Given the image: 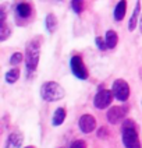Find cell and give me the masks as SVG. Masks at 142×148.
I'll list each match as a JSON object with an SVG mask.
<instances>
[{"instance_id": "8fae6325", "label": "cell", "mask_w": 142, "mask_h": 148, "mask_svg": "<svg viewBox=\"0 0 142 148\" xmlns=\"http://www.w3.org/2000/svg\"><path fill=\"white\" fill-rule=\"evenodd\" d=\"M125 13H127V0H120L117 3L116 8H114V13H113L114 20L116 21H121L125 17Z\"/></svg>"}, {"instance_id": "9a60e30c", "label": "cell", "mask_w": 142, "mask_h": 148, "mask_svg": "<svg viewBox=\"0 0 142 148\" xmlns=\"http://www.w3.org/2000/svg\"><path fill=\"white\" fill-rule=\"evenodd\" d=\"M64 119H66V109L64 108H58V109H56V112L53 113L52 124L53 126H60V124H63Z\"/></svg>"}, {"instance_id": "cb8c5ba5", "label": "cell", "mask_w": 142, "mask_h": 148, "mask_svg": "<svg viewBox=\"0 0 142 148\" xmlns=\"http://www.w3.org/2000/svg\"><path fill=\"white\" fill-rule=\"evenodd\" d=\"M141 77H142V70H141Z\"/></svg>"}, {"instance_id": "5bb4252c", "label": "cell", "mask_w": 142, "mask_h": 148, "mask_svg": "<svg viewBox=\"0 0 142 148\" xmlns=\"http://www.w3.org/2000/svg\"><path fill=\"white\" fill-rule=\"evenodd\" d=\"M45 27H46V29H48V32L49 34H53L56 31V28H57V18L54 14H48L46 18H45Z\"/></svg>"}, {"instance_id": "603a6c76", "label": "cell", "mask_w": 142, "mask_h": 148, "mask_svg": "<svg viewBox=\"0 0 142 148\" xmlns=\"http://www.w3.org/2000/svg\"><path fill=\"white\" fill-rule=\"evenodd\" d=\"M25 148H35V147H25Z\"/></svg>"}, {"instance_id": "2e32d148", "label": "cell", "mask_w": 142, "mask_h": 148, "mask_svg": "<svg viewBox=\"0 0 142 148\" xmlns=\"http://www.w3.org/2000/svg\"><path fill=\"white\" fill-rule=\"evenodd\" d=\"M20 78V70L18 69H11L6 73V82L8 84H14Z\"/></svg>"}, {"instance_id": "7a4b0ae2", "label": "cell", "mask_w": 142, "mask_h": 148, "mask_svg": "<svg viewBox=\"0 0 142 148\" xmlns=\"http://www.w3.org/2000/svg\"><path fill=\"white\" fill-rule=\"evenodd\" d=\"M66 91L56 81H46L41 87V97L46 102H56L64 98Z\"/></svg>"}, {"instance_id": "277c9868", "label": "cell", "mask_w": 142, "mask_h": 148, "mask_svg": "<svg viewBox=\"0 0 142 148\" xmlns=\"http://www.w3.org/2000/svg\"><path fill=\"white\" fill-rule=\"evenodd\" d=\"M111 91L114 94V98L117 101H120V102H125L130 97V85L125 80H121V78H118V80L113 82Z\"/></svg>"}, {"instance_id": "9c48e42d", "label": "cell", "mask_w": 142, "mask_h": 148, "mask_svg": "<svg viewBox=\"0 0 142 148\" xmlns=\"http://www.w3.org/2000/svg\"><path fill=\"white\" fill-rule=\"evenodd\" d=\"M16 14L18 18H22V20H26L32 16V6L26 1H21L18 3L16 7Z\"/></svg>"}, {"instance_id": "d6986e66", "label": "cell", "mask_w": 142, "mask_h": 148, "mask_svg": "<svg viewBox=\"0 0 142 148\" xmlns=\"http://www.w3.org/2000/svg\"><path fill=\"white\" fill-rule=\"evenodd\" d=\"M22 62V53L21 52H16L14 55H11V58H10V63L11 64H20Z\"/></svg>"}, {"instance_id": "7402d4cb", "label": "cell", "mask_w": 142, "mask_h": 148, "mask_svg": "<svg viewBox=\"0 0 142 148\" xmlns=\"http://www.w3.org/2000/svg\"><path fill=\"white\" fill-rule=\"evenodd\" d=\"M106 133H107L106 127H102V129H99V132H98V137H99V138H103V137L106 136Z\"/></svg>"}, {"instance_id": "ac0fdd59", "label": "cell", "mask_w": 142, "mask_h": 148, "mask_svg": "<svg viewBox=\"0 0 142 148\" xmlns=\"http://www.w3.org/2000/svg\"><path fill=\"white\" fill-rule=\"evenodd\" d=\"M84 7H85V1L84 0H71V8L74 10V13L81 14Z\"/></svg>"}, {"instance_id": "3957f363", "label": "cell", "mask_w": 142, "mask_h": 148, "mask_svg": "<svg viewBox=\"0 0 142 148\" xmlns=\"http://www.w3.org/2000/svg\"><path fill=\"white\" fill-rule=\"evenodd\" d=\"M121 138L125 148H141V141L138 137V132L135 129V124L125 119L123 122V129H121Z\"/></svg>"}, {"instance_id": "ffe728a7", "label": "cell", "mask_w": 142, "mask_h": 148, "mask_svg": "<svg viewBox=\"0 0 142 148\" xmlns=\"http://www.w3.org/2000/svg\"><path fill=\"white\" fill-rule=\"evenodd\" d=\"M95 42H96V46H98L100 50H106V49H107V45H106V39H103V38L98 36V38L95 39Z\"/></svg>"}, {"instance_id": "5b68a950", "label": "cell", "mask_w": 142, "mask_h": 148, "mask_svg": "<svg viewBox=\"0 0 142 148\" xmlns=\"http://www.w3.org/2000/svg\"><path fill=\"white\" fill-rule=\"evenodd\" d=\"M113 91L110 90H100L98 91V94L95 95L93 98V105L96 109H106L111 105V101H113Z\"/></svg>"}, {"instance_id": "ba28073f", "label": "cell", "mask_w": 142, "mask_h": 148, "mask_svg": "<svg viewBox=\"0 0 142 148\" xmlns=\"http://www.w3.org/2000/svg\"><path fill=\"white\" fill-rule=\"evenodd\" d=\"M78 126H79V130L84 133V134H89L92 133L95 129H96V119L92 115H82L79 117V122H78Z\"/></svg>"}, {"instance_id": "30bf717a", "label": "cell", "mask_w": 142, "mask_h": 148, "mask_svg": "<svg viewBox=\"0 0 142 148\" xmlns=\"http://www.w3.org/2000/svg\"><path fill=\"white\" fill-rule=\"evenodd\" d=\"M22 134L21 133H11L7 137V141H6V148H20L22 145Z\"/></svg>"}, {"instance_id": "7c38bea8", "label": "cell", "mask_w": 142, "mask_h": 148, "mask_svg": "<svg viewBox=\"0 0 142 148\" xmlns=\"http://www.w3.org/2000/svg\"><path fill=\"white\" fill-rule=\"evenodd\" d=\"M139 13H141V0H137V4H135V8L132 11V16L128 21V29L130 31H134L135 27L138 24V17H139Z\"/></svg>"}, {"instance_id": "4fadbf2b", "label": "cell", "mask_w": 142, "mask_h": 148, "mask_svg": "<svg viewBox=\"0 0 142 148\" xmlns=\"http://www.w3.org/2000/svg\"><path fill=\"white\" fill-rule=\"evenodd\" d=\"M105 39H106L107 49H114V48L117 46V42H118V35H117L116 31H113V29H109L107 32H106Z\"/></svg>"}, {"instance_id": "44dd1931", "label": "cell", "mask_w": 142, "mask_h": 148, "mask_svg": "<svg viewBox=\"0 0 142 148\" xmlns=\"http://www.w3.org/2000/svg\"><path fill=\"white\" fill-rule=\"evenodd\" d=\"M70 148H86V143H85V140H75L70 145Z\"/></svg>"}, {"instance_id": "8992f818", "label": "cell", "mask_w": 142, "mask_h": 148, "mask_svg": "<svg viewBox=\"0 0 142 148\" xmlns=\"http://www.w3.org/2000/svg\"><path fill=\"white\" fill-rule=\"evenodd\" d=\"M70 66H71V71L77 78L79 80H86L88 78V70L85 67V63L81 56H73L71 60H70Z\"/></svg>"}, {"instance_id": "6da1fadb", "label": "cell", "mask_w": 142, "mask_h": 148, "mask_svg": "<svg viewBox=\"0 0 142 148\" xmlns=\"http://www.w3.org/2000/svg\"><path fill=\"white\" fill-rule=\"evenodd\" d=\"M39 56H41V43H39V41L38 39L29 41L26 45V49H25V67H26L28 75H31L38 69Z\"/></svg>"}, {"instance_id": "52a82bcc", "label": "cell", "mask_w": 142, "mask_h": 148, "mask_svg": "<svg viewBox=\"0 0 142 148\" xmlns=\"http://www.w3.org/2000/svg\"><path fill=\"white\" fill-rule=\"evenodd\" d=\"M128 113V108L125 106H111L106 113L107 122L111 124H118L120 122H124L125 116Z\"/></svg>"}, {"instance_id": "e0dca14e", "label": "cell", "mask_w": 142, "mask_h": 148, "mask_svg": "<svg viewBox=\"0 0 142 148\" xmlns=\"http://www.w3.org/2000/svg\"><path fill=\"white\" fill-rule=\"evenodd\" d=\"M11 34V29L8 28L7 23H6V20H1V29H0V41H6L8 38V35Z\"/></svg>"}]
</instances>
